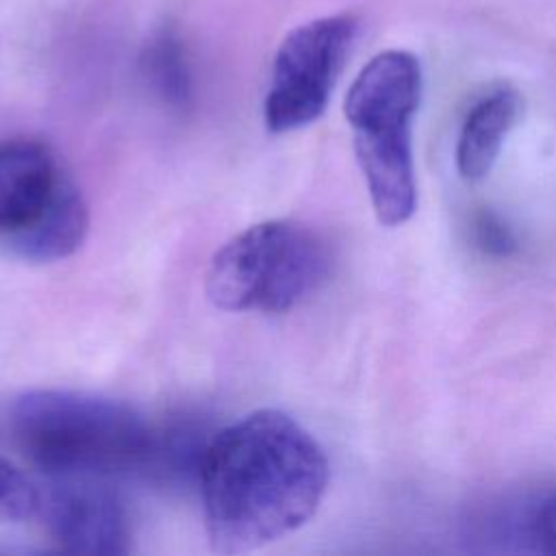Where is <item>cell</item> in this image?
Instances as JSON below:
<instances>
[{
    "label": "cell",
    "mask_w": 556,
    "mask_h": 556,
    "mask_svg": "<svg viewBox=\"0 0 556 556\" xmlns=\"http://www.w3.org/2000/svg\"><path fill=\"white\" fill-rule=\"evenodd\" d=\"M521 109V93L510 85H497L471 104L456 141V167L467 182H478L493 169Z\"/></svg>",
    "instance_id": "8"
},
{
    "label": "cell",
    "mask_w": 556,
    "mask_h": 556,
    "mask_svg": "<svg viewBox=\"0 0 556 556\" xmlns=\"http://www.w3.org/2000/svg\"><path fill=\"white\" fill-rule=\"evenodd\" d=\"M89 206L59 152L37 137L0 141V252L56 263L85 243Z\"/></svg>",
    "instance_id": "5"
},
{
    "label": "cell",
    "mask_w": 556,
    "mask_h": 556,
    "mask_svg": "<svg viewBox=\"0 0 556 556\" xmlns=\"http://www.w3.org/2000/svg\"><path fill=\"white\" fill-rule=\"evenodd\" d=\"M328 480L319 441L278 408L252 410L215 430L198 473L211 547L245 554L300 530L317 513Z\"/></svg>",
    "instance_id": "1"
},
{
    "label": "cell",
    "mask_w": 556,
    "mask_h": 556,
    "mask_svg": "<svg viewBox=\"0 0 556 556\" xmlns=\"http://www.w3.org/2000/svg\"><path fill=\"white\" fill-rule=\"evenodd\" d=\"M476 235H478V243L491 252V254H500L506 256L515 250V237L508 230L506 224H502L493 213H482L476 222Z\"/></svg>",
    "instance_id": "12"
},
{
    "label": "cell",
    "mask_w": 556,
    "mask_h": 556,
    "mask_svg": "<svg viewBox=\"0 0 556 556\" xmlns=\"http://www.w3.org/2000/svg\"><path fill=\"white\" fill-rule=\"evenodd\" d=\"M504 549L556 554V486L528 497L504 517H495Z\"/></svg>",
    "instance_id": "10"
},
{
    "label": "cell",
    "mask_w": 556,
    "mask_h": 556,
    "mask_svg": "<svg viewBox=\"0 0 556 556\" xmlns=\"http://www.w3.org/2000/svg\"><path fill=\"white\" fill-rule=\"evenodd\" d=\"M37 519L61 549L130 552V517L109 478H48V484H41Z\"/></svg>",
    "instance_id": "7"
},
{
    "label": "cell",
    "mask_w": 556,
    "mask_h": 556,
    "mask_svg": "<svg viewBox=\"0 0 556 556\" xmlns=\"http://www.w3.org/2000/svg\"><path fill=\"white\" fill-rule=\"evenodd\" d=\"M141 74L152 93L172 109H182L191 100V72L182 39L172 26L150 35L141 52Z\"/></svg>",
    "instance_id": "9"
},
{
    "label": "cell",
    "mask_w": 556,
    "mask_h": 556,
    "mask_svg": "<svg viewBox=\"0 0 556 556\" xmlns=\"http://www.w3.org/2000/svg\"><path fill=\"white\" fill-rule=\"evenodd\" d=\"M156 424L132 406L72 389L0 395V443L46 478L148 473Z\"/></svg>",
    "instance_id": "2"
},
{
    "label": "cell",
    "mask_w": 556,
    "mask_h": 556,
    "mask_svg": "<svg viewBox=\"0 0 556 556\" xmlns=\"http://www.w3.org/2000/svg\"><path fill=\"white\" fill-rule=\"evenodd\" d=\"M421 85L419 59L393 48L365 63L343 102L374 213L389 228L408 222L417 208L413 117Z\"/></svg>",
    "instance_id": "3"
},
{
    "label": "cell",
    "mask_w": 556,
    "mask_h": 556,
    "mask_svg": "<svg viewBox=\"0 0 556 556\" xmlns=\"http://www.w3.org/2000/svg\"><path fill=\"white\" fill-rule=\"evenodd\" d=\"M326 239L295 219H265L230 237L208 261L204 291L228 313L278 315L311 298L328 278Z\"/></svg>",
    "instance_id": "4"
},
{
    "label": "cell",
    "mask_w": 556,
    "mask_h": 556,
    "mask_svg": "<svg viewBox=\"0 0 556 556\" xmlns=\"http://www.w3.org/2000/svg\"><path fill=\"white\" fill-rule=\"evenodd\" d=\"M358 26L354 13H334L287 33L276 50L263 102L269 132H291L321 117L352 52Z\"/></svg>",
    "instance_id": "6"
},
{
    "label": "cell",
    "mask_w": 556,
    "mask_h": 556,
    "mask_svg": "<svg viewBox=\"0 0 556 556\" xmlns=\"http://www.w3.org/2000/svg\"><path fill=\"white\" fill-rule=\"evenodd\" d=\"M41 484L33 482L15 463L0 454V521L37 519Z\"/></svg>",
    "instance_id": "11"
}]
</instances>
